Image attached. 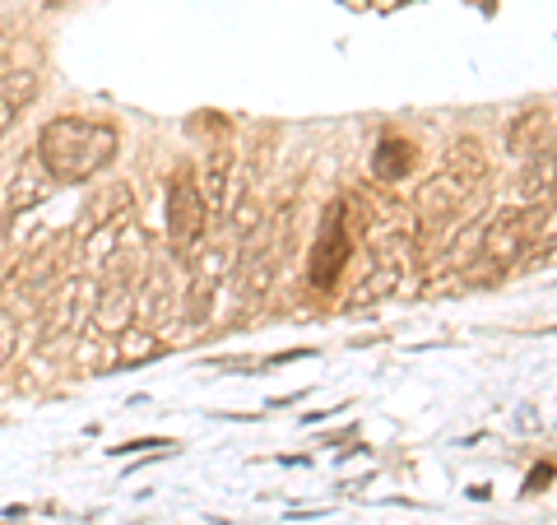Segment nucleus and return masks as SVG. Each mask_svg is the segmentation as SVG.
Wrapping results in <instances>:
<instances>
[{
    "label": "nucleus",
    "mask_w": 557,
    "mask_h": 525,
    "mask_svg": "<svg viewBox=\"0 0 557 525\" xmlns=\"http://www.w3.org/2000/svg\"><path fill=\"white\" fill-rule=\"evenodd\" d=\"M121 149V135L112 121L98 117H57L38 131V145H33V159H38L57 186H79L94 182L102 168H112Z\"/></svg>",
    "instance_id": "obj_1"
},
{
    "label": "nucleus",
    "mask_w": 557,
    "mask_h": 525,
    "mask_svg": "<svg viewBox=\"0 0 557 525\" xmlns=\"http://www.w3.org/2000/svg\"><path fill=\"white\" fill-rule=\"evenodd\" d=\"M209 229V209L200 196V178L190 168H182L177 178L168 182V242L177 256H190L205 242Z\"/></svg>",
    "instance_id": "obj_6"
},
{
    "label": "nucleus",
    "mask_w": 557,
    "mask_h": 525,
    "mask_svg": "<svg viewBox=\"0 0 557 525\" xmlns=\"http://www.w3.org/2000/svg\"><path fill=\"white\" fill-rule=\"evenodd\" d=\"M479 178H465V172H456V168H442L437 178H428L423 182V191H418V242H432L437 233H446L456 219H465L469 215V205L479 200Z\"/></svg>",
    "instance_id": "obj_3"
},
{
    "label": "nucleus",
    "mask_w": 557,
    "mask_h": 525,
    "mask_svg": "<svg viewBox=\"0 0 557 525\" xmlns=\"http://www.w3.org/2000/svg\"><path fill=\"white\" fill-rule=\"evenodd\" d=\"M172 312H177V289H172V274L163 266H145V274H139V289H135V326L159 330V326H168Z\"/></svg>",
    "instance_id": "obj_11"
},
{
    "label": "nucleus",
    "mask_w": 557,
    "mask_h": 525,
    "mask_svg": "<svg viewBox=\"0 0 557 525\" xmlns=\"http://www.w3.org/2000/svg\"><path fill=\"white\" fill-rule=\"evenodd\" d=\"M94 297H98V279L94 274H79L70 270L61 274L57 284L42 293V344H65L75 340L84 321L94 317Z\"/></svg>",
    "instance_id": "obj_2"
},
{
    "label": "nucleus",
    "mask_w": 557,
    "mask_h": 525,
    "mask_svg": "<svg viewBox=\"0 0 557 525\" xmlns=\"http://www.w3.org/2000/svg\"><path fill=\"white\" fill-rule=\"evenodd\" d=\"M278 266H284V237H265L237 260V297L242 303H265L278 284Z\"/></svg>",
    "instance_id": "obj_8"
},
{
    "label": "nucleus",
    "mask_w": 557,
    "mask_h": 525,
    "mask_svg": "<svg viewBox=\"0 0 557 525\" xmlns=\"http://www.w3.org/2000/svg\"><path fill=\"white\" fill-rule=\"evenodd\" d=\"M354 260V200L339 196L325 205L317 242H311V284L317 289H335V279L344 274V266Z\"/></svg>",
    "instance_id": "obj_4"
},
{
    "label": "nucleus",
    "mask_w": 557,
    "mask_h": 525,
    "mask_svg": "<svg viewBox=\"0 0 557 525\" xmlns=\"http://www.w3.org/2000/svg\"><path fill=\"white\" fill-rule=\"evenodd\" d=\"M399 279H405V260H399L395 252H381L372 256L368 274L354 284V293H348V307H372V303H386V297L399 289Z\"/></svg>",
    "instance_id": "obj_13"
},
{
    "label": "nucleus",
    "mask_w": 557,
    "mask_h": 525,
    "mask_svg": "<svg viewBox=\"0 0 557 525\" xmlns=\"http://www.w3.org/2000/svg\"><path fill=\"white\" fill-rule=\"evenodd\" d=\"M557 145V121L548 108H530V112H520L511 117V126H507V154L520 163H530L534 154H544Z\"/></svg>",
    "instance_id": "obj_12"
},
{
    "label": "nucleus",
    "mask_w": 557,
    "mask_h": 525,
    "mask_svg": "<svg viewBox=\"0 0 557 525\" xmlns=\"http://www.w3.org/2000/svg\"><path fill=\"white\" fill-rule=\"evenodd\" d=\"M14 349H20V317L10 307H0V367H10Z\"/></svg>",
    "instance_id": "obj_20"
},
{
    "label": "nucleus",
    "mask_w": 557,
    "mask_h": 525,
    "mask_svg": "<svg viewBox=\"0 0 557 525\" xmlns=\"http://www.w3.org/2000/svg\"><path fill=\"white\" fill-rule=\"evenodd\" d=\"M228 266H233V252L209 242L205 252L190 256V284H186V297H182V317L186 326H205L214 317V297H219V284L228 279Z\"/></svg>",
    "instance_id": "obj_7"
},
{
    "label": "nucleus",
    "mask_w": 557,
    "mask_h": 525,
    "mask_svg": "<svg viewBox=\"0 0 557 525\" xmlns=\"http://www.w3.org/2000/svg\"><path fill=\"white\" fill-rule=\"evenodd\" d=\"M228 223H233V237L251 242L260 229H265V209H260L256 196H242L237 205H228Z\"/></svg>",
    "instance_id": "obj_19"
},
{
    "label": "nucleus",
    "mask_w": 557,
    "mask_h": 525,
    "mask_svg": "<svg viewBox=\"0 0 557 525\" xmlns=\"http://www.w3.org/2000/svg\"><path fill=\"white\" fill-rule=\"evenodd\" d=\"M233 168H237V159H233V149H209L205 154V178H200V196H205V209H209V219L214 215H223L228 209V191H233Z\"/></svg>",
    "instance_id": "obj_14"
},
{
    "label": "nucleus",
    "mask_w": 557,
    "mask_h": 525,
    "mask_svg": "<svg viewBox=\"0 0 557 525\" xmlns=\"http://www.w3.org/2000/svg\"><path fill=\"white\" fill-rule=\"evenodd\" d=\"M51 196H57V182H51V172L28 154V159L14 168V178L5 186V200H0V209H5V219H20V215H33L38 205H47Z\"/></svg>",
    "instance_id": "obj_10"
},
{
    "label": "nucleus",
    "mask_w": 557,
    "mask_h": 525,
    "mask_svg": "<svg viewBox=\"0 0 557 525\" xmlns=\"http://www.w3.org/2000/svg\"><path fill=\"white\" fill-rule=\"evenodd\" d=\"M33 98H38V75L33 70H0V135H10V126Z\"/></svg>",
    "instance_id": "obj_15"
},
{
    "label": "nucleus",
    "mask_w": 557,
    "mask_h": 525,
    "mask_svg": "<svg viewBox=\"0 0 557 525\" xmlns=\"http://www.w3.org/2000/svg\"><path fill=\"white\" fill-rule=\"evenodd\" d=\"M418 168V149L409 145L405 135H391V139H381L376 154H372V172H376V182H405L409 172Z\"/></svg>",
    "instance_id": "obj_16"
},
{
    "label": "nucleus",
    "mask_w": 557,
    "mask_h": 525,
    "mask_svg": "<svg viewBox=\"0 0 557 525\" xmlns=\"http://www.w3.org/2000/svg\"><path fill=\"white\" fill-rule=\"evenodd\" d=\"M159 340H153V330H145V326H131V330H121L116 335V363H145V358H153L159 354Z\"/></svg>",
    "instance_id": "obj_18"
},
{
    "label": "nucleus",
    "mask_w": 557,
    "mask_h": 525,
    "mask_svg": "<svg viewBox=\"0 0 557 525\" xmlns=\"http://www.w3.org/2000/svg\"><path fill=\"white\" fill-rule=\"evenodd\" d=\"M539 223H544V205H520V209H502V215L479 229V260L493 266H511L525 252H534Z\"/></svg>",
    "instance_id": "obj_5"
},
{
    "label": "nucleus",
    "mask_w": 557,
    "mask_h": 525,
    "mask_svg": "<svg viewBox=\"0 0 557 525\" xmlns=\"http://www.w3.org/2000/svg\"><path fill=\"white\" fill-rule=\"evenodd\" d=\"M516 191H520V200L525 205H539L544 196H557V145L544 149V154H534V159L525 163V172H520Z\"/></svg>",
    "instance_id": "obj_17"
},
{
    "label": "nucleus",
    "mask_w": 557,
    "mask_h": 525,
    "mask_svg": "<svg viewBox=\"0 0 557 525\" xmlns=\"http://www.w3.org/2000/svg\"><path fill=\"white\" fill-rule=\"evenodd\" d=\"M548 479H553V465H544V469H534V475H530V484H525V488H530V493H539V488H544Z\"/></svg>",
    "instance_id": "obj_21"
},
{
    "label": "nucleus",
    "mask_w": 557,
    "mask_h": 525,
    "mask_svg": "<svg viewBox=\"0 0 557 525\" xmlns=\"http://www.w3.org/2000/svg\"><path fill=\"white\" fill-rule=\"evenodd\" d=\"M61 242H47L42 252H33L24 266H14L10 279L0 284V307H10L14 297H42L51 284L61 279Z\"/></svg>",
    "instance_id": "obj_9"
}]
</instances>
